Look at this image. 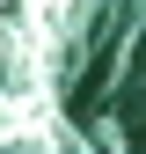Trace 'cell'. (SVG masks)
I'll return each mask as SVG.
<instances>
[{"instance_id": "1", "label": "cell", "mask_w": 146, "mask_h": 154, "mask_svg": "<svg viewBox=\"0 0 146 154\" xmlns=\"http://www.w3.org/2000/svg\"><path fill=\"white\" fill-rule=\"evenodd\" d=\"M110 66H117V22L102 29L95 59H88V81L73 88V125H88V118H95V103H102V88H110Z\"/></svg>"}]
</instances>
